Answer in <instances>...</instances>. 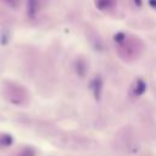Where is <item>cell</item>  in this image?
<instances>
[{"mask_svg": "<svg viewBox=\"0 0 156 156\" xmlns=\"http://www.w3.org/2000/svg\"><path fill=\"white\" fill-rule=\"evenodd\" d=\"M149 5L154 9H156V0H149Z\"/></svg>", "mask_w": 156, "mask_h": 156, "instance_id": "8992f818", "label": "cell"}, {"mask_svg": "<svg viewBox=\"0 0 156 156\" xmlns=\"http://www.w3.org/2000/svg\"><path fill=\"white\" fill-rule=\"evenodd\" d=\"M116 1L117 0H95V5L99 10H108L111 7H113L116 5Z\"/></svg>", "mask_w": 156, "mask_h": 156, "instance_id": "5b68a950", "label": "cell"}, {"mask_svg": "<svg viewBox=\"0 0 156 156\" xmlns=\"http://www.w3.org/2000/svg\"><path fill=\"white\" fill-rule=\"evenodd\" d=\"M40 10V0H27V13L28 17L33 18Z\"/></svg>", "mask_w": 156, "mask_h": 156, "instance_id": "7a4b0ae2", "label": "cell"}, {"mask_svg": "<svg viewBox=\"0 0 156 156\" xmlns=\"http://www.w3.org/2000/svg\"><path fill=\"white\" fill-rule=\"evenodd\" d=\"M146 88H147L146 82L143 78H138L135 80L134 85H133V94L135 96H140V95H143L146 91Z\"/></svg>", "mask_w": 156, "mask_h": 156, "instance_id": "3957f363", "label": "cell"}, {"mask_svg": "<svg viewBox=\"0 0 156 156\" xmlns=\"http://www.w3.org/2000/svg\"><path fill=\"white\" fill-rule=\"evenodd\" d=\"M102 87H104V80H102L101 76H95L90 82V88L93 90V95L96 101H100V99H101Z\"/></svg>", "mask_w": 156, "mask_h": 156, "instance_id": "6da1fadb", "label": "cell"}, {"mask_svg": "<svg viewBox=\"0 0 156 156\" xmlns=\"http://www.w3.org/2000/svg\"><path fill=\"white\" fill-rule=\"evenodd\" d=\"M134 1V4L138 6V7H140L141 5H143V0H133Z\"/></svg>", "mask_w": 156, "mask_h": 156, "instance_id": "52a82bcc", "label": "cell"}, {"mask_svg": "<svg viewBox=\"0 0 156 156\" xmlns=\"http://www.w3.org/2000/svg\"><path fill=\"white\" fill-rule=\"evenodd\" d=\"M74 69H76V72H77V74L79 76V77H84L85 76V73H87V69H88V67H87V62H85V60L84 58H78L77 61H76V63H74Z\"/></svg>", "mask_w": 156, "mask_h": 156, "instance_id": "277c9868", "label": "cell"}]
</instances>
